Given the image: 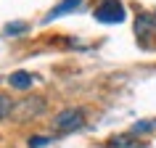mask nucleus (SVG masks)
Returning a JSON list of instances; mask_svg holds the SVG:
<instances>
[{
	"label": "nucleus",
	"mask_w": 156,
	"mask_h": 148,
	"mask_svg": "<svg viewBox=\"0 0 156 148\" xmlns=\"http://www.w3.org/2000/svg\"><path fill=\"white\" fill-rule=\"evenodd\" d=\"M45 98L40 95H27L19 103H13V111H11V119L13 122H29V119H37L40 114H45Z\"/></svg>",
	"instance_id": "nucleus-1"
},
{
	"label": "nucleus",
	"mask_w": 156,
	"mask_h": 148,
	"mask_svg": "<svg viewBox=\"0 0 156 148\" xmlns=\"http://www.w3.org/2000/svg\"><path fill=\"white\" fill-rule=\"evenodd\" d=\"M93 16L103 24H119V21H124V5L119 0H101L98 8L93 11Z\"/></svg>",
	"instance_id": "nucleus-2"
},
{
	"label": "nucleus",
	"mask_w": 156,
	"mask_h": 148,
	"mask_svg": "<svg viewBox=\"0 0 156 148\" xmlns=\"http://www.w3.org/2000/svg\"><path fill=\"white\" fill-rule=\"evenodd\" d=\"M82 124H85V111L82 108H66V111H61L53 119V127L58 132H74V130H80Z\"/></svg>",
	"instance_id": "nucleus-3"
},
{
	"label": "nucleus",
	"mask_w": 156,
	"mask_h": 148,
	"mask_svg": "<svg viewBox=\"0 0 156 148\" xmlns=\"http://www.w3.org/2000/svg\"><path fill=\"white\" fill-rule=\"evenodd\" d=\"M106 148H146V143L135 140V135H114V138L106 143Z\"/></svg>",
	"instance_id": "nucleus-4"
},
{
	"label": "nucleus",
	"mask_w": 156,
	"mask_h": 148,
	"mask_svg": "<svg viewBox=\"0 0 156 148\" xmlns=\"http://www.w3.org/2000/svg\"><path fill=\"white\" fill-rule=\"evenodd\" d=\"M32 82H34V77L29 72H13L8 77V85H11V87H16V90H29Z\"/></svg>",
	"instance_id": "nucleus-5"
},
{
	"label": "nucleus",
	"mask_w": 156,
	"mask_h": 148,
	"mask_svg": "<svg viewBox=\"0 0 156 148\" xmlns=\"http://www.w3.org/2000/svg\"><path fill=\"white\" fill-rule=\"evenodd\" d=\"M77 5H82V0H64V3H58L56 8L50 11L48 16H45V21H53V19H58V16H64V13H69V11H74Z\"/></svg>",
	"instance_id": "nucleus-6"
},
{
	"label": "nucleus",
	"mask_w": 156,
	"mask_h": 148,
	"mask_svg": "<svg viewBox=\"0 0 156 148\" xmlns=\"http://www.w3.org/2000/svg\"><path fill=\"white\" fill-rule=\"evenodd\" d=\"M11 111H13V100H11V95H3V93H0V122L8 119Z\"/></svg>",
	"instance_id": "nucleus-7"
},
{
	"label": "nucleus",
	"mask_w": 156,
	"mask_h": 148,
	"mask_svg": "<svg viewBox=\"0 0 156 148\" xmlns=\"http://www.w3.org/2000/svg\"><path fill=\"white\" fill-rule=\"evenodd\" d=\"M154 127H156V122H138L132 127V135H135V132H148V130H154Z\"/></svg>",
	"instance_id": "nucleus-8"
},
{
	"label": "nucleus",
	"mask_w": 156,
	"mask_h": 148,
	"mask_svg": "<svg viewBox=\"0 0 156 148\" xmlns=\"http://www.w3.org/2000/svg\"><path fill=\"white\" fill-rule=\"evenodd\" d=\"M45 143H50V138H32L29 140V148H40V146H45Z\"/></svg>",
	"instance_id": "nucleus-9"
},
{
	"label": "nucleus",
	"mask_w": 156,
	"mask_h": 148,
	"mask_svg": "<svg viewBox=\"0 0 156 148\" xmlns=\"http://www.w3.org/2000/svg\"><path fill=\"white\" fill-rule=\"evenodd\" d=\"M5 32H8V34H19V32H24V24H8Z\"/></svg>",
	"instance_id": "nucleus-10"
}]
</instances>
